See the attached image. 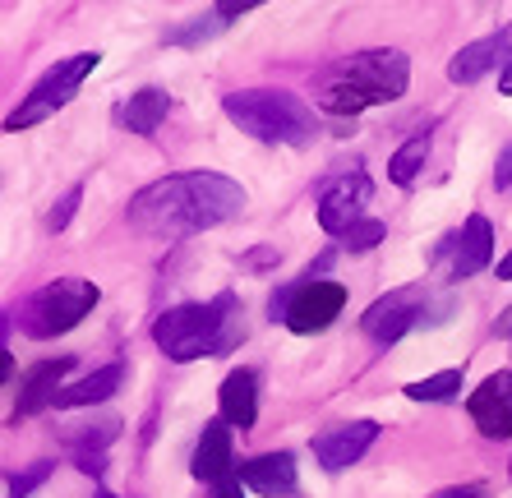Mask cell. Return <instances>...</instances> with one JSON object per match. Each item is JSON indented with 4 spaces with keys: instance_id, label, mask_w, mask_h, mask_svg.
<instances>
[{
    "instance_id": "83f0119b",
    "label": "cell",
    "mask_w": 512,
    "mask_h": 498,
    "mask_svg": "<svg viewBox=\"0 0 512 498\" xmlns=\"http://www.w3.org/2000/svg\"><path fill=\"white\" fill-rule=\"evenodd\" d=\"M74 462H79V471H84V475H102L107 457H102V452H84V457H74Z\"/></svg>"
},
{
    "instance_id": "9a60e30c",
    "label": "cell",
    "mask_w": 512,
    "mask_h": 498,
    "mask_svg": "<svg viewBox=\"0 0 512 498\" xmlns=\"http://www.w3.org/2000/svg\"><path fill=\"white\" fill-rule=\"evenodd\" d=\"M217 406H222V420L231 429H254L259 420V374L254 369H231L222 379V392H217Z\"/></svg>"
},
{
    "instance_id": "5b68a950",
    "label": "cell",
    "mask_w": 512,
    "mask_h": 498,
    "mask_svg": "<svg viewBox=\"0 0 512 498\" xmlns=\"http://www.w3.org/2000/svg\"><path fill=\"white\" fill-rule=\"evenodd\" d=\"M97 300H102V291H97L93 282H84V277H56L51 286L33 291V296L19 305V328H24L28 337H37V342H51L60 332L79 328L97 309Z\"/></svg>"
},
{
    "instance_id": "4dcf8cb0",
    "label": "cell",
    "mask_w": 512,
    "mask_h": 498,
    "mask_svg": "<svg viewBox=\"0 0 512 498\" xmlns=\"http://www.w3.org/2000/svg\"><path fill=\"white\" fill-rule=\"evenodd\" d=\"M97 498H116V494H107V489H102V494H97Z\"/></svg>"
},
{
    "instance_id": "ac0fdd59",
    "label": "cell",
    "mask_w": 512,
    "mask_h": 498,
    "mask_svg": "<svg viewBox=\"0 0 512 498\" xmlns=\"http://www.w3.org/2000/svg\"><path fill=\"white\" fill-rule=\"evenodd\" d=\"M503 56H508V37H480V42L462 47L453 60H448V79L453 83H480Z\"/></svg>"
},
{
    "instance_id": "7a4b0ae2",
    "label": "cell",
    "mask_w": 512,
    "mask_h": 498,
    "mask_svg": "<svg viewBox=\"0 0 512 498\" xmlns=\"http://www.w3.org/2000/svg\"><path fill=\"white\" fill-rule=\"evenodd\" d=\"M406 79H411V60L402 51H356L323 74L319 107L333 116H360V111L383 107V102H397L406 93Z\"/></svg>"
},
{
    "instance_id": "484cf974",
    "label": "cell",
    "mask_w": 512,
    "mask_h": 498,
    "mask_svg": "<svg viewBox=\"0 0 512 498\" xmlns=\"http://www.w3.org/2000/svg\"><path fill=\"white\" fill-rule=\"evenodd\" d=\"M494 185H499V190H508V185H512V143L499 153V166H494Z\"/></svg>"
},
{
    "instance_id": "7402d4cb",
    "label": "cell",
    "mask_w": 512,
    "mask_h": 498,
    "mask_svg": "<svg viewBox=\"0 0 512 498\" xmlns=\"http://www.w3.org/2000/svg\"><path fill=\"white\" fill-rule=\"evenodd\" d=\"M383 236H388V226H383L379 217H365V222H360V226H351V231H346V236H342V249H351V254H360V249H374Z\"/></svg>"
},
{
    "instance_id": "6da1fadb",
    "label": "cell",
    "mask_w": 512,
    "mask_h": 498,
    "mask_svg": "<svg viewBox=\"0 0 512 498\" xmlns=\"http://www.w3.org/2000/svg\"><path fill=\"white\" fill-rule=\"evenodd\" d=\"M245 213V190L217 171H180L153 180L130 199V226L153 240L199 236Z\"/></svg>"
},
{
    "instance_id": "4fadbf2b",
    "label": "cell",
    "mask_w": 512,
    "mask_h": 498,
    "mask_svg": "<svg viewBox=\"0 0 512 498\" xmlns=\"http://www.w3.org/2000/svg\"><path fill=\"white\" fill-rule=\"evenodd\" d=\"M236 457H231V425L227 420H208L199 434V443H194V480H208V485H217V480H227V475H236Z\"/></svg>"
},
{
    "instance_id": "ba28073f",
    "label": "cell",
    "mask_w": 512,
    "mask_h": 498,
    "mask_svg": "<svg viewBox=\"0 0 512 498\" xmlns=\"http://www.w3.org/2000/svg\"><path fill=\"white\" fill-rule=\"evenodd\" d=\"M489 263H494V226H489V217H480V213L466 217L462 231H453L439 249V268L453 277V282L485 273Z\"/></svg>"
},
{
    "instance_id": "f546056e",
    "label": "cell",
    "mask_w": 512,
    "mask_h": 498,
    "mask_svg": "<svg viewBox=\"0 0 512 498\" xmlns=\"http://www.w3.org/2000/svg\"><path fill=\"white\" fill-rule=\"evenodd\" d=\"M499 93H508V97H512V65H503V74H499Z\"/></svg>"
},
{
    "instance_id": "cb8c5ba5",
    "label": "cell",
    "mask_w": 512,
    "mask_h": 498,
    "mask_svg": "<svg viewBox=\"0 0 512 498\" xmlns=\"http://www.w3.org/2000/svg\"><path fill=\"white\" fill-rule=\"evenodd\" d=\"M79 199H84V185H70V190L60 194V203L47 213V231H65L74 217V208H79Z\"/></svg>"
},
{
    "instance_id": "277c9868",
    "label": "cell",
    "mask_w": 512,
    "mask_h": 498,
    "mask_svg": "<svg viewBox=\"0 0 512 498\" xmlns=\"http://www.w3.org/2000/svg\"><path fill=\"white\" fill-rule=\"evenodd\" d=\"M231 125L263 143H310L319 134L314 111L300 102L296 93H273V88H245V93H227L222 97Z\"/></svg>"
},
{
    "instance_id": "5bb4252c",
    "label": "cell",
    "mask_w": 512,
    "mask_h": 498,
    "mask_svg": "<svg viewBox=\"0 0 512 498\" xmlns=\"http://www.w3.org/2000/svg\"><path fill=\"white\" fill-rule=\"evenodd\" d=\"M245 489L263 498H286L296 489V457L291 452H263V457H250V462L236 466Z\"/></svg>"
},
{
    "instance_id": "d4e9b609",
    "label": "cell",
    "mask_w": 512,
    "mask_h": 498,
    "mask_svg": "<svg viewBox=\"0 0 512 498\" xmlns=\"http://www.w3.org/2000/svg\"><path fill=\"white\" fill-rule=\"evenodd\" d=\"M213 498H245V480H240V471L227 475V480H217V485H213Z\"/></svg>"
},
{
    "instance_id": "4316f807",
    "label": "cell",
    "mask_w": 512,
    "mask_h": 498,
    "mask_svg": "<svg viewBox=\"0 0 512 498\" xmlns=\"http://www.w3.org/2000/svg\"><path fill=\"white\" fill-rule=\"evenodd\" d=\"M434 498H485V485H453V489H439Z\"/></svg>"
},
{
    "instance_id": "e0dca14e",
    "label": "cell",
    "mask_w": 512,
    "mask_h": 498,
    "mask_svg": "<svg viewBox=\"0 0 512 498\" xmlns=\"http://www.w3.org/2000/svg\"><path fill=\"white\" fill-rule=\"evenodd\" d=\"M120 383H125V365H120V360H111V365L93 369L88 379L65 383V388H60V397H56V406H60V411H74V406H97V402H107V397H116Z\"/></svg>"
},
{
    "instance_id": "1f68e13d",
    "label": "cell",
    "mask_w": 512,
    "mask_h": 498,
    "mask_svg": "<svg viewBox=\"0 0 512 498\" xmlns=\"http://www.w3.org/2000/svg\"><path fill=\"white\" fill-rule=\"evenodd\" d=\"M508 475H512V471H508Z\"/></svg>"
},
{
    "instance_id": "52a82bcc",
    "label": "cell",
    "mask_w": 512,
    "mask_h": 498,
    "mask_svg": "<svg viewBox=\"0 0 512 498\" xmlns=\"http://www.w3.org/2000/svg\"><path fill=\"white\" fill-rule=\"evenodd\" d=\"M268 309H273V319H282L291 332L310 337V332H323L346 309V286L323 282V277H305V282L282 286Z\"/></svg>"
},
{
    "instance_id": "3957f363",
    "label": "cell",
    "mask_w": 512,
    "mask_h": 498,
    "mask_svg": "<svg viewBox=\"0 0 512 498\" xmlns=\"http://www.w3.org/2000/svg\"><path fill=\"white\" fill-rule=\"evenodd\" d=\"M153 342L162 346V356L176 365H190L199 356H227L231 346L240 342V314H236V296L222 291L208 305L190 300L176 305L167 314H157L153 323Z\"/></svg>"
},
{
    "instance_id": "44dd1931",
    "label": "cell",
    "mask_w": 512,
    "mask_h": 498,
    "mask_svg": "<svg viewBox=\"0 0 512 498\" xmlns=\"http://www.w3.org/2000/svg\"><path fill=\"white\" fill-rule=\"evenodd\" d=\"M457 388H462V369H443V374L406 383V397H411V402H448Z\"/></svg>"
},
{
    "instance_id": "603a6c76",
    "label": "cell",
    "mask_w": 512,
    "mask_h": 498,
    "mask_svg": "<svg viewBox=\"0 0 512 498\" xmlns=\"http://www.w3.org/2000/svg\"><path fill=\"white\" fill-rule=\"evenodd\" d=\"M51 471H56V462H33L28 471H14V475H10V498H28L37 485H42V480H47Z\"/></svg>"
},
{
    "instance_id": "9c48e42d",
    "label": "cell",
    "mask_w": 512,
    "mask_h": 498,
    "mask_svg": "<svg viewBox=\"0 0 512 498\" xmlns=\"http://www.w3.org/2000/svg\"><path fill=\"white\" fill-rule=\"evenodd\" d=\"M374 199V185L365 171H346L319 194V226L328 236H346L351 226L365 222V203Z\"/></svg>"
},
{
    "instance_id": "7c38bea8",
    "label": "cell",
    "mask_w": 512,
    "mask_h": 498,
    "mask_svg": "<svg viewBox=\"0 0 512 498\" xmlns=\"http://www.w3.org/2000/svg\"><path fill=\"white\" fill-rule=\"evenodd\" d=\"M466 411L485 439H512V374H489L466 397Z\"/></svg>"
},
{
    "instance_id": "d6986e66",
    "label": "cell",
    "mask_w": 512,
    "mask_h": 498,
    "mask_svg": "<svg viewBox=\"0 0 512 498\" xmlns=\"http://www.w3.org/2000/svg\"><path fill=\"white\" fill-rule=\"evenodd\" d=\"M167 116H171V93H162V88H139V93H130V102L116 111L120 130H130V134H153Z\"/></svg>"
},
{
    "instance_id": "ffe728a7",
    "label": "cell",
    "mask_w": 512,
    "mask_h": 498,
    "mask_svg": "<svg viewBox=\"0 0 512 498\" xmlns=\"http://www.w3.org/2000/svg\"><path fill=\"white\" fill-rule=\"evenodd\" d=\"M425 162H429V134H416V139H406L393 153L388 176H393V185H416L420 171H425Z\"/></svg>"
},
{
    "instance_id": "f1b7e54d",
    "label": "cell",
    "mask_w": 512,
    "mask_h": 498,
    "mask_svg": "<svg viewBox=\"0 0 512 498\" xmlns=\"http://www.w3.org/2000/svg\"><path fill=\"white\" fill-rule=\"evenodd\" d=\"M494 277H499V282H512V249L503 254L499 263H494Z\"/></svg>"
},
{
    "instance_id": "2e32d148",
    "label": "cell",
    "mask_w": 512,
    "mask_h": 498,
    "mask_svg": "<svg viewBox=\"0 0 512 498\" xmlns=\"http://www.w3.org/2000/svg\"><path fill=\"white\" fill-rule=\"evenodd\" d=\"M74 369L70 356H60V360H42V365L28 369V379L24 388H19V406H14V420L19 415H37V411H47V406H56L60 388H65V374Z\"/></svg>"
},
{
    "instance_id": "8992f818",
    "label": "cell",
    "mask_w": 512,
    "mask_h": 498,
    "mask_svg": "<svg viewBox=\"0 0 512 498\" xmlns=\"http://www.w3.org/2000/svg\"><path fill=\"white\" fill-rule=\"evenodd\" d=\"M97 51H74V56H65V60H56L42 79L28 88V97L19 102V107L5 116V130L10 134H19V130H33V125H42V120H51L60 107H70L74 102V93L84 88V79L97 70Z\"/></svg>"
},
{
    "instance_id": "8fae6325",
    "label": "cell",
    "mask_w": 512,
    "mask_h": 498,
    "mask_svg": "<svg viewBox=\"0 0 512 498\" xmlns=\"http://www.w3.org/2000/svg\"><path fill=\"white\" fill-rule=\"evenodd\" d=\"M374 439H379L374 420H346V425L323 429L319 439H314V457H319L323 471H346V466H356L370 452Z\"/></svg>"
},
{
    "instance_id": "30bf717a",
    "label": "cell",
    "mask_w": 512,
    "mask_h": 498,
    "mask_svg": "<svg viewBox=\"0 0 512 498\" xmlns=\"http://www.w3.org/2000/svg\"><path fill=\"white\" fill-rule=\"evenodd\" d=\"M425 323V296L420 291H393V296H383V300H374L365 314H360V328L370 332L374 342H397V337H406L411 328H420Z\"/></svg>"
}]
</instances>
